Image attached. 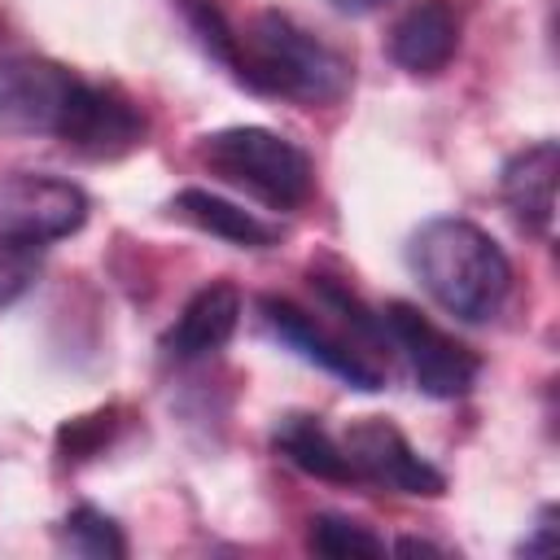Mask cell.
I'll return each instance as SVG.
<instances>
[{
  "label": "cell",
  "instance_id": "obj_9",
  "mask_svg": "<svg viewBox=\"0 0 560 560\" xmlns=\"http://www.w3.org/2000/svg\"><path fill=\"white\" fill-rule=\"evenodd\" d=\"M144 131H149L144 114L122 92L83 79V88H79V96H74L57 140L66 149L83 153V158H96V162L105 158L109 162V158H122L136 144H144Z\"/></svg>",
  "mask_w": 560,
  "mask_h": 560
},
{
  "label": "cell",
  "instance_id": "obj_20",
  "mask_svg": "<svg viewBox=\"0 0 560 560\" xmlns=\"http://www.w3.org/2000/svg\"><path fill=\"white\" fill-rule=\"evenodd\" d=\"M394 547L407 551V556H442V547H433V542H424V538H398Z\"/></svg>",
  "mask_w": 560,
  "mask_h": 560
},
{
  "label": "cell",
  "instance_id": "obj_5",
  "mask_svg": "<svg viewBox=\"0 0 560 560\" xmlns=\"http://www.w3.org/2000/svg\"><path fill=\"white\" fill-rule=\"evenodd\" d=\"M83 79L48 57H0V127L26 136H61Z\"/></svg>",
  "mask_w": 560,
  "mask_h": 560
},
{
  "label": "cell",
  "instance_id": "obj_2",
  "mask_svg": "<svg viewBox=\"0 0 560 560\" xmlns=\"http://www.w3.org/2000/svg\"><path fill=\"white\" fill-rule=\"evenodd\" d=\"M407 262L416 271V280L424 284V293L455 319L481 324L490 315H499L508 289H512V262L499 249V241L468 223V219H429L411 245H407Z\"/></svg>",
  "mask_w": 560,
  "mask_h": 560
},
{
  "label": "cell",
  "instance_id": "obj_7",
  "mask_svg": "<svg viewBox=\"0 0 560 560\" xmlns=\"http://www.w3.org/2000/svg\"><path fill=\"white\" fill-rule=\"evenodd\" d=\"M341 451L350 459L354 481H372V486H385L398 494H424V499L446 490V477L424 455H416V446L381 416L354 420L341 433Z\"/></svg>",
  "mask_w": 560,
  "mask_h": 560
},
{
  "label": "cell",
  "instance_id": "obj_1",
  "mask_svg": "<svg viewBox=\"0 0 560 560\" xmlns=\"http://www.w3.org/2000/svg\"><path fill=\"white\" fill-rule=\"evenodd\" d=\"M228 70L262 96H280L311 109L332 105L350 92V61L319 35L271 9L249 18L245 31H236Z\"/></svg>",
  "mask_w": 560,
  "mask_h": 560
},
{
  "label": "cell",
  "instance_id": "obj_18",
  "mask_svg": "<svg viewBox=\"0 0 560 560\" xmlns=\"http://www.w3.org/2000/svg\"><path fill=\"white\" fill-rule=\"evenodd\" d=\"M175 4H179V13H184L188 31L197 35V44H201L219 66H228V61H232V44H236V26L223 18V9H219L214 0H175Z\"/></svg>",
  "mask_w": 560,
  "mask_h": 560
},
{
  "label": "cell",
  "instance_id": "obj_12",
  "mask_svg": "<svg viewBox=\"0 0 560 560\" xmlns=\"http://www.w3.org/2000/svg\"><path fill=\"white\" fill-rule=\"evenodd\" d=\"M556 175H560V149L556 140H538L529 149H521L516 158H508L499 188L508 210L521 219V228L547 236L551 219H556Z\"/></svg>",
  "mask_w": 560,
  "mask_h": 560
},
{
  "label": "cell",
  "instance_id": "obj_14",
  "mask_svg": "<svg viewBox=\"0 0 560 560\" xmlns=\"http://www.w3.org/2000/svg\"><path fill=\"white\" fill-rule=\"evenodd\" d=\"M276 451L293 464V468H302L306 477H319V481H354V472H350V459H346V451H341V438H332L324 424H319V416H284L280 424H276Z\"/></svg>",
  "mask_w": 560,
  "mask_h": 560
},
{
  "label": "cell",
  "instance_id": "obj_11",
  "mask_svg": "<svg viewBox=\"0 0 560 560\" xmlns=\"http://www.w3.org/2000/svg\"><path fill=\"white\" fill-rule=\"evenodd\" d=\"M236 324H241V293H236V284L210 280V284H201V289L184 302L179 319H175V324L166 328V337H162V350H166V359H175V363L206 359V354H214L219 346H228V337L236 332Z\"/></svg>",
  "mask_w": 560,
  "mask_h": 560
},
{
  "label": "cell",
  "instance_id": "obj_8",
  "mask_svg": "<svg viewBox=\"0 0 560 560\" xmlns=\"http://www.w3.org/2000/svg\"><path fill=\"white\" fill-rule=\"evenodd\" d=\"M258 315H262V328L284 341L289 350H298L306 363L324 368L328 376L346 381L350 389H381L385 385V372L381 363H372L354 341L337 337L332 328H324L311 311L293 306L289 298H258Z\"/></svg>",
  "mask_w": 560,
  "mask_h": 560
},
{
  "label": "cell",
  "instance_id": "obj_17",
  "mask_svg": "<svg viewBox=\"0 0 560 560\" xmlns=\"http://www.w3.org/2000/svg\"><path fill=\"white\" fill-rule=\"evenodd\" d=\"M39 267H44V245L18 241V236H0V311L35 289Z\"/></svg>",
  "mask_w": 560,
  "mask_h": 560
},
{
  "label": "cell",
  "instance_id": "obj_15",
  "mask_svg": "<svg viewBox=\"0 0 560 560\" xmlns=\"http://www.w3.org/2000/svg\"><path fill=\"white\" fill-rule=\"evenodd\" d=\"M306 547L315 556H328V560H359V556L363 560H376V556H385V542L368 525H359L350 516H332V512L311 516Z\"/></svg>",
  "mask_w": 560,
  "mask_h": 560
},
{
  "label": "cell",
  "instance_id": "obj_21",
  "mask_svg": "<svg viewBox=\"0 0 560 560\" xmlns=\"http://www.w3.org/2000/svg\"><path fill=\"white\" fill-rule=\"evenodd\" d=\"M376 4H385V0H332V9H341V13H372Z\"/></svg>",
  "mask_w": 560,
  "mask_h": 560
},
{
  "label": "cell",
  "instance_id": "obj_13",
  "mask_svg": "<svg viewBox=\"0 0 560 560\" xmlns=\"http://www.w3.org/2000/svg\"><path fill=\"white\" fill-rule=\"evenodd\" d=\"M175 214L188 219L192 228L236 245V249H267V245L280 241V223H267L254 210H245V206H236L228 197H214L206 188H184L175 197Z\"/></svg>",
  "mask_w": 560,
  "mask_h": 560
},
{
  "label": "cell",
  "instance_id": "obj_3",
  "mask_svg": "<svg viewBox=\"0 0 560 560\" xmlns=\"http://www.w3.org/2000/svg\"><path fill=\"white\" fill-rule=\"evenodd\" d=\"M197 158L210 175L254 192L276 210H293L315 192L311 158L267 127H223L214 136H201Z\"/></svg>",
  "mask_w": 560,
  "mask_h": 560
},
{
  "label": "cell",
  "instance_id": "obj_19",
  "mask_svg": "<svg viewBox=\"0 0 560 560\" xmlns=\"http://www.w3.org/2000/svg\"><path fill=\"white\" fill-rule=\"evenodd\" d=\"M551 551H556V512H551V508H542V516H538L534 534L521 542V556H551Z\"/></svg>",
  "mask_w": 560,
  "mask_h": 560
},
{
  "label": "cell",
  "instance_id": "obj_4",
  "mask_svg": "<svg viewBox=\"0 0 560 560\" xmlns=\"http://www.w3.org/2000/svg\"><path fill=\"white\" fill-rule=\"evenodd\" d=\"M381 315V328H385V341L394 350H402L416 385L429 394V398H459L477 385V372H481V359L455 341L446 328H438L420 306L411 302H385Z\"/></svg>",
  "mask_w": 560,
  "mask_h": 560
},
{
  "label": "cell",
  "instance_id": "obj_6",
  "mask_svg": "<svg viewBox=\"0 0 560 560\" xmlns=\"http://www.w3.org/2000/svg\"><path fill=\"white\" fill-rule=\"evenodd\" d=\"M83 219H88V197L79 184L39 171L0 175V236L52 245L79 232Z\"/></svg>",
  "mask_w": 560,
  "mask_h": 560
},
{
  "label": "cell",
  "instance_id": "obj_10",
  "mask_svg": "<svg viewBox=\"0 0 560 560\" xmlns=\"http://www.w3.org/2000/svg\"><path fill=\"white\" fill-rule=\"evenodd\" d=\"M459 48V9L451 0H416L389 26V57L407 74H438Z\"/></svg>",
  "mask_w": 560,
  "mask_h": 560
},
{
  "label": "cell",
  "instance_id": "obj_16",
  "mask_svg": "<svg viewBox=\"0 0 560 560\" xmlns=\"http://www.w3.org/2000/svg\"><path fill=\"white\" fill-rule=\"evenodd\" d=\"M61 542H66L74 556H92V560H118V556H127V538H122L118 521L105 516V512L92 508V503H79V508L61 521Z\"/></svg>",
  "mask_w": 560,
  "mask_h": 560
}]
</instances>
